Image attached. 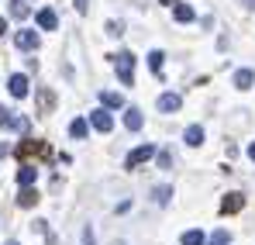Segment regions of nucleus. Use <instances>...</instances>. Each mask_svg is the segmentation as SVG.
Wrapping results in <instances>:
<instances>
[{
	"label": "nucleus",
	"mask_w": 255,
	"mask_h": 245,
	"mask_svg": "<svg viewBox=\"0 0 255 245\" xmlns=\"http://www.w3.org/2000/svg\"><path fill=\"white\" fill-rule=\"evenodd\" d=\"M14 45L24 48V52H35V48H38V35H35L31 28H21V31L14 35Z\"/></svg>",
	"instance_id": "nucleus-6"
},
{
	"label": "nucleus",
	"mask_w": 255,
	"mask_h": 245,
	"mask_svg": "<svg viewBox=\"0 0 255 245\" xmlns=\"http://www.w3.org/2000/svg\"><path fill=\"white\" fill-rule=\"evenodd\" d=\"M245 207V197L242 194H228L224 201H221V214H238Z\"/></svg>",
	"instance_id": "nucleus-10"
},
{
	"label": "nucleus",
	"mask_w": 255,
	"mask_h": 245,
	"mask_svg": "<svg viewBox=\"0 0 255 245\" xmlns=\"http://www.w3.org/2000/svg\"><path fill=\"white\" fill-rule=\"evenodd\" d=\"M7 245H21V242H7Z\"/></svg>",
	"instance_id": "nucleus-34"
},
{
	"label": "nucleus",
	"mask_w": 255,
	"mask_h": 245,
	"mask_svg": "<svg viewBox=\"0 0 255 245\" xmlns=\"http://www.w3.org/2000/svg\"><path fill=\"white\" fill-rule=\"evenodd\" d=\"M76 10H80V14H86V0H76Z\"/></svg>",
	"instance_id": "nucleus-28"
},
{
	"label": "nucleus",
	"mask_w": 255,
	"mask_h": 245,
	"mask_svg": "<svg viewBox=\"0 0 255 245\" xmlns=\"http://www.w3.org/2000/svg\"><path fill=\"white\" fill-rule=\"evenodd\" d=\"M114 66H118V80L121 83H134V55L131 52H118Z\"/></svg>",
	"instance_id": "nucleus-2"
},
{
	"label": "nucleus",
	"mask_w": 255,
	"mask_h": 245,
	"mask_svg": "<svg viewBox=\"0 0 255 245\" xmlns=\"http://www.w3.org/2000/svg\"><path fill=\"white\" fill-rule=\"evenodd\" d=\"M10 14H14L17 21H24L31 10H28V3H24V0H10Z\"/></svg>",
	"instance_id": "nucleus-21"
},
{
	"label": "nucleus",
	"mask_w": 255,
	"mask_h": 245,
	"mask_svg": "<svg viewBox=\"0 0 255 245\" xmlns=\"http://www.w3.org/2000/svg\"><path fill=\"white\" fill-rule=\"evenodd\" d=\"M245 3H249V7H252V10H255V0H245Z\"/></svg>",
	"instance_id": "nucleus-33"
},
{
	"label": "nucleus",
	"mask_w": 255,
	"mask_h": 245,
	"mask_svg": "<svg viewBox=\"0 0 255 245\" xmlns=\"http://www.w3.org/2000/svg\"><path fill=\"white\" fill-rule=\"evenodd\" d=\"M38 100H42V107H52V100H55V97H52L48 90H42V97H38Z\"/></svg>",
	"instance_id": "nucleus-26"
},
{
	"label": "nucleus",
	"mask_w": 255,
	"mask_h": 245,
	"mask_svg": "<svg viewBox=\"0 0 255 245\" xmlns=\"http://www.w3.org/2000/svg\"><path fill=\"white\" fill-rule=\"evenodd\" d=\"M3 28H7V21H3V17H0V38H3Z\"/></svg>",
	"instance_id": "nucleus-31"
},
{
	"label": "nucleus",
	"mask_w": 255,
	"mask_h": 245,
	"mask_svg": "<svg viewBox=\"0 0 255 245\" xmlns=\"http://www.w3.org/2000/svg\"><path fill=\"white\" fill-rule=\"evenodd\" d=\"M86 131H90V121L86 118H76V121L69 124V135L73 138H86Z\"/></svg>",
	"instance_id": "nucleus-19"
},
{
	"label": "nucleus",
	"mask_w": 255,
	"mask_h": 245,
	"mask_svg": "<svg viewBox=\"0 0 255 245\" xmlns=\"http://www.w3.org/2000/svg\"><path fill=\"white\" fill-rule=\"evenodd\" d=\"M152 156H155V145H138L134 152H128L125 166H128V169H138V166H141V163H148Z\"/></svg>",
	"instance_id": "nucleus-3"
},
{
	"label": "nucleus",
	"mask_w": 255,
	"mask_h": 245,
	"mask_svg": "<svg viewBox=\"0 0 255 245\" xmlns=\"http://www.w3.org/2000/svg\"><path fill=\"white\" fill-rule=\"evenodd\" d=\"M7 90H10V97H17V100H21V97H28V93H31L28 76H24V73H14V76L7 80Z\"/></svg>",
	"instance_id": "nucleus-4"
},
{
	"label": "nucleus",
	"mask_w": 255,
	"mask_h": 245,
	"mask_svg": "<svg viewBox=\"0 0 255 245\" xmlns=\"http://www.w3.org/2000/svg\"><path fill=\"white\" fill-rule=\"evenodd\" d=\"M211 242H214V245H228V242H231V235H228L224 228H217V232L211 235Z\"/></svg>",
	"instance_id": "nucleus-22"
},
{
	"label": "nucleus",
	"mask_w": 255,
	"mask_h": 245,
	"mask_svg": "<svg viewBox=\"0 0 255 245\" xmlns=\"http://www.w3.org/2000/svg\"><path fill=\"white\" fill-rule=\"evenodd\" d=\"M35 21H38V28H45V31H55V28H59V17H55L52 7H42V10L35 14Z\"/></svg>",
	"instance_id": "nucleus-8"
},
{
	"label": "nucleus",
	"mask_w": 255,
	"mask_h": 245,
	"mask_svg": "<svg viewBox=\"0 0 255 245\" xmlns=\"http://www.w3.org/2000/svg\"><path fill=\"white\" fill-rule=\"evenodd\" d=\"M7 152H10V149H7V145H3V142H0V159H3V156H7Z\"/></svg>",
	"instance_id": "nucleus-30"
},
{
	"label": "nucleus",
	"mask_w": 255,
	"mask_h": 245,
	"mask_svg": "<svg viewBox=\"0 0 255 245\" xmlns=\"http://www.w3.org/2000/svg\"><path fill=\"white\" fill-rule=\"evenodd\" d=\"M141 124H145L141 111H138V107H128V111H125V128H128V131H138Z\"/></svg>",
	"instance_id": "nucleus-13"
},
{
	"label": "nucleus",
	"mask_w": 255,
	"mask_h": 245,
	"mask_svg": "<svg viewBox=\"0 0 255 245\" xmlns=\"http://www.w3.org/2000/svg\"><path fill=\"white\" fill-rule=\"evenodd\" d=\"M107 35H114V38L125 35V24H121V21H107Z\"/></svg>",
	"instance_id": "nucleus-23"
},
{
	"label": "nucleus",
	"mask_w": 255,
	"mask_h": 245,
	"mask_svg": "<svg viewBox=\"0 0 255 245\" xmlns=\"http://www.w3.org/2000/svg\"><path fill=\"white\" fill-rule=\"evenodd\" d=\"M249 159H252V163H255V142H252V145H249Z\"/></svg>",
	"instance_id": "nucleus-29"
},
{
	"label": "nucleus",
	"mask_w": 255,
	"mask_h": 245,
	"mask_svg": "<svg viewBox=\"0 0 255 245\" xmlns=\"http://www.w3.org/2000/svg\"><path fill=\"white\" fill-rule=\"evenodd\" d=\"M17 204H21V207H35V204H38V190H35V187H21Z\"/></svg>",
	"instance_id": "nucleus-16"
},
{
	"label": "nucleus",
	"mask_w": 255,
	"mask_h": 245,
	"mask_svg": "<svg viewBox=\"0 0 255 245\" xmlns=\"http://www.w3.org/2000/svg\"><path fill=\"white\" fill-rule=\"evenodd\" d=\"M169 194H172V187H159V190H155V201H159V204H169Z\"/></svg>",
	"instance_id": "nucleus-24"
},
{
	"label": "nucleus",
	"mask_w": 255,
	"mask_h": 245,
	"mask_svg": "<svg viewBox=\"0 0 255 245\" xmlns=\"http://www.w3.org/2000/svg\"><path fill=\"white\" fill-rule=\"evenodd\" d=\"M35 180H38V169H35L31 163H21V169H17V183H21V187H31Z\"/></svg>",
	"instance_id": "nucleus-12"
},
{
	"label": "nucleus",
	"mask_w": 255,
	"mask_h": 245,
	"mask_svg": "<svg viewBox=\"0 0 255 245\" xmlns=\"http://www.w3.org/2000/svg\"><path fill=\"white\" fill-rule=\"evenodd\" d=\"M100 104H104V107H125V97H121L118 90H104V93H100Z\"/></svg>",
	"instance_id": "nucleus-17"
},
{
	"label": "nucleus",
	"mask_w": 255,
	"mask_h": 245,
	"mask_svg": "<svg viewBox=\"0 0 255 245\" xmlns=\"http://www.w3.org/2000/svg\"><path fill=\"white\" fill-rule=\"evenodd\" d=\"M162 62H166V52H159V48L148 52V69H152V73H162Z\"/></svg>",
	"instance_id": "nucleus-20"
},
{
	"label": "nucleus",
	"mask_w": 255,
	"mask_h": 245,
	"mask_svg": "<svg viewBox=\"0 0 255 245\" xmlns=\"http://www.w3.org/2000/svg\"><path fill=\"white\" fill-rule=\"evenodd\" d=\"M31 156H52V152H48V145L38 142V138H24V142L17 145V159H21V163H28Z\"/></svg>",
	"instance_id": "nucleus-1"
},
{
	"label": "nucleus",
	"mask_w": 255,
	"mask_h": 245,
	"mask_svg": "<svg viewBox=\"0 0 255 245\" xmlns=\"http://www.w3.org/2000/svg\"><path fill=\"white\" fill-rule=\"evenodd\" d=\"M159 3H162V7H172V3H176V0H159Z\"/></svg>",
	"instance_id": "nucleus-32"
},
{
	"label": "nucleus",
	"mask_w": 255,
	"mask_h": 245,
	"mask_svg": "<svg viewBox=\"0 0 255 245\" xmlns=\"http://www.w3.org/2000/svg\"><path fill=\"white\" fill-rule=\"evenodd\" d=\"M83 242H86V245H97V242H93V228H90V225L83 228Z\"/></svg>",
	"instance_id": "nucleus-27"
},
{
	"label": "nucleus",
	"mask_w": 255,
	"mask_h": 245,
	"mask_svg": "<svg viewBox=\"0 0 255 245\" xmlns=\"http://www.w3.org/2000/svg\"><path fill=\"white\" fill-rule=\"evenodd\" d=\"M179 242H183V245H207V235L193 228V232H183V239H179Z\"/></svg>",
	"instance_id": "nucleus-18"
},
{
	"label": "nucleus",
	"mask_w": 255,
	"mask_h": 245,
	"mask_svg": "<svg viewBox=\"0 0 255 245\" xmlns=\"http://www.w3.org/2000/svg\"><path fill=\"white\" fill-rule=\"evenodd\" d=\"M0 128H14V131H28V121L24 118H14L7 107H0Z\"/></svg>",
	"instance_id": "nucleus-9"
},
{
	"label": "nucleus",
	"mask_w": 255,
	"mask_h": 245,
	"mask_svg": "<svg viewBox=\"0 0 255 245\" xmlns=\"http://www.w3.org/2000/svg\"><path fill=\"white\" fill-rule=\"evenodd\" d=\"M172 17H176L179 24H190L197 14H193V7H190V3H179V0H176V3H172Z\"/></svg>",
	"instance_id": "nucleus-11"
},
{
	"label": "nucleus",
	"mask_w": 255,
	"mask_h": 245,
	"mask_svg": "<svg viewBox=\"0 0 255 245\" xmlns=\"http://www.w3.org/2000/svg\"><path fill=\"white\" fill-rule=\"evenodd\" d=\"M211 245H214V242H211Z\"/></svg>",
	"instance_id": "nucleus-35"
},
{
	"label": "nucleus",
	"mask_w": 255,
	"mask_h": 245,
	"mask_svg": "<svg viewBox=\"0 0 255 245\" xmlns=\"http://www.w3.org/2000/svg\"><path fill=\"white\" fill-rule=\"evenodd\" d=\"M90 124H93L97 131H104V135H107V131L114 128V118H111V111H104V107H100V111H90Z\"/></svg>",
	"instance_id": "nucleus-7"
},
{
	"label": "nucleus",
	"mask_w": 255,
	"mask_h": 245,
	"mask_svg": "<svg viewBox=\"0 0 255 245\" xmlns=\"http://www.w3.org/2000/svg\"><path fill=\"white\" fill-rule=\"evenodd\" d=\"M155 107H159L162 114H176V111L183 107V97H179V93H162V97L155 100Z\"/></svg>",
	"instance_id": "nucleus-5"
},
{
	"label": "nucleus",
	"mask_w": 255,
	"mask_h": 245,
	"mask_svg": "<svg viewBox=\"0 0 255 245\" xmlns=\"http://www.w3.org/2000/svg\"><path fill=\"white\" fill-rule=\"evenodd\" d=\"M235 86H238V90H252L255 86V73L252 69H238V73H235Z\"/></svg>",
	"instance_id": "nucleus-15"
},
{
	"label": "nucleus",
	"mask_w": 255,
	"mask_h": 245,
	"mask_svg": "<svg viewBox=\"0 0 255 245\" xmlns=\"http://www.w3.org/2000/svg\"><path fill=\"white\" fill-rule=\"evenodd\" d=\"M159 166H162V169H172V156L169 152H159Z\"/></svg>",
	"instance_id": "nucleus-25"
},
{
	"label": "nucleus",
	"mask_w": 255,
	"mask_h": 245,
	"mask_svg": "<svg viewBox=\"0 0 255 245\" xmlns=\"http://www.w3.org/2000/svg\"><path fill=\"white\" fill-rule=\"evenodd\" d=\"M183 138H186V145L197 149V145H204V128H200V124H190V128L183 131Z\"/></svg>",
	"instance_id": "nucleus-14"
}]
</instances>
